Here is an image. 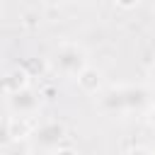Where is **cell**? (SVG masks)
Returning <instances> with one entry per match:
<instances>
[{
    "label": "cell",
    "instance_id": "cell-1",
    "mask_svg": "<svg viewBox=\"0 0 155 155\" xmlns=\"http://www.w3.org/2000/svg\"><path fill=\"white\" fill-rule=\"evenodd\" d=\"M153 102L150 90L140 87V85H126V87H111L104 97H102V107L111 114L116 111H133V109H143Z\"/></svg>",
    "mask_w": 155,
    "mask_h": 155
},
{
    "label": "cell",
    "instance_id": "cell-2",
    "mask_svg": "<svg viewBox=\"0 0 155 155\" xmlns=\"http://www.w3.org/2000/svg\"><path fill=\"white\" fill-rule=\"evenodd\" d=\"M53 65H56L58 73H63L68 78H75L87 65V53L80 46H75V44H63L53 53Z\"/></svg>",
    "mask_w": 155,
    "mask_h": 155
},
{
    "label": "cell",
    "instance_id": "cell-3",
    "mask_svg": "<svg viewBox=\"0 0 155 155\" xmlns=\"http://www.w3.org/2000/svg\"><path fill=\"white\" fill-rule=\"evenodd\" d=\"M39 102H41L39 94L34 90H29L27 85L19 87V90H15V92H7V107L17 116H31L39 109Z\"/></svg>",
    "mask_w": 155,
    "mask_h": 155
},
{
    "label": "cell",
    "instance_id": "cell-4",
    "mask_svg": "<svg viewBox=\"0 0 155 155\" xmlns=\"http://www.w3.org/2000/svg\"><path fill=\"white\" fill-rule=\"evenodd\" d=\"M65 138V126L58 124V121H48V124H41L34 133H31V140L36 148L41 150H53L61 145V140Z\"/></svg>",
    "mask_w": 155,
    "mask_h": 155
},
{
    "label": "cell",
    "instance_id": "cell-5",
    "mask_svg": "<svg viewBox=\"0 0 155 155\" xmlns=\"http://www.w3.org/2000/svg\"><path fill=\"white\" fill-rule=\"evenodd\" d=\"M75 80H78V85L85 90V92H97L99 90V85H102V73L97 70V68H90V65H85L78 75H75Z\"/></svg>",
    "mask_w": 155,
    "mask_h": 155
},
{
    "label": "cell",
    "instance_id": "cell-6",
    "mask_svg": "<svg viewBox=\"0 0 155 155\" xmlns=\"http://www.w3.org/2000/svg\"><path fill=\"white\" fill-rule=\"evenodd\" d=\"M27 85V70H12V73H7V78L2 80V87L7 90V92H15V90H19V87H24Z\"/></svg>",
    "mask_w": 155,
    "mask_h": 155
},
{
    "label": "cell",
    "instance_id": "cell-7",
    "mask_svg": "<svg viewBox=\"0 0 155 155\" xmlns=\"http://www.w3.org/2000/svg\"><path fill=\"white\" fill-rule=\"evenodd\" d=\"M12 133H10V121H0V148H7L12 143Z\"/></svg>",
    "mask_w": 155,
    "mask_h": 155
},
{
    "label": "cell",
    "instance_id": "cell-8",
    "mask_svg": "<svg viewBox=\"0 0 155 155\" xmlns=\"http://www.w3.org/2000/svg\"><path fill=\"white\" fill-rule=\"evenodd\" d=\"M119 7H124V10H131V7H136L138 5V0H114Z\"/></svg>",
    "mask_w": 155,
    "mask_h": 155
},
{
    "label": "cell",
    "instance_id": "cell-9",
    "mask_svg": "<svg viewBox=\"0 0 155 155\" xmlns=\"http://www.w3.org/2000/svg\"><path fill=\"white\" fill-rule=\"evenodd\" d=\"M148 119H150V124L155 126V102H150V109H148Z\"/></svg>",
    "mask_w": 155,
    "mask_h": 155
},
{
    "label": "cell",
    "instance_id": "cell-10",
    "mask_svg": "<svg viewBox=\"0 0 155 155\" xmlns=\"http://www.w3.org/2000/svg\"><path fill=\"white\" fill-rule=\"evenodd\" d=\"M150 80H153V85H155V65H153V70H150Z\"/></svg>",
    "mask_w": 155,
    "mask_h": 155
},
{
    "label": "cell",
    "instance_id": "cell-11",
    "mask_svg": "<svg viewBox=\"0 0 155 155\" xmlns=\"http://www.w3.org/2000/svg\"><path fill=\"white\" fill-rule=\"evenodd\" d=\"M48 2H63V0H48Z\"/></svg>",
    "mask_w": 155,
    "mask_h": 155
}]
</instances>
